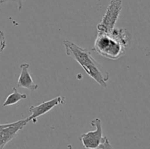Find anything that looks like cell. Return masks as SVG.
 Masks as SVG:
<instances>
[{"mask_svg":"<svg viewBox=\"0 0 150 149\" xmlns=\"http://www.w3.org/2000/svg\"><path fill=\"white\" fill-rule=\"evenodd\" d=\"M63 45L65 48L66 54L76 60L89 77L102 87H107L109 73L93 58L89 50L81 48L70 40H64Z\"/></svg>","mask_w":150,"mask_h":149,"instance_id":"cell-1","label":"cell"},{"mask_svg":"<svg viewBox=\"0 0 150 149\" xmlns=\"http://www.w3.org/2000/svg\"><path fill=\"white\" fill-rule=\"evenodd\" d=\"M92 51L111 60H117L125 55L126 48L108 34H98Z\"/></svg>","mask_w":150,"mask_h":149,"instance_id":"cell-2","label":"cell"},{"mask_svg":"<svg viewBox=\"0 0 150 149\" xmlns=\"http://www.w3.org/2000/svg\"><path fill=\"white\" fill-rule=\"evenodd\" d=\"M122 9V0H111L102 20L97 25L98 34H108L118 20Z\"/></svg>","mask_w":150,"mask_h":149,"instance_id":"cell-3","label":"cell"},{"mask_svg":"<svg viewBox=\"0 0 150 149\" xmlns=\"http://www.w3.org/2000/svg\"><path fill=\"white\" fill-rule=\"evenodd\" d=\"M91 125L95 127V131L83 133L80 137V140L86 149H97L103 141L102 122L99 118L91 121Z\"/></svg>","mask_w":150,"mask_h":149,"instance_id":"cell-4","label":"cell"},{"mask_svg":"<svg viewBox=\"0 0 150 149\" xmlns=\"http://www.w3.org/2000/svg\"><path fill=\"white\" fill-rule=\"evenodd\" d=\"M64 103H65V97L64 96H59L51 100L42 102L36 106L32 105L29 109V111L31 112V115L27 118L28 121L29 122L32 121L34 124H36L38 117L47 113L48 111L52 110L57 105H64Z\"/></svg>","mask_w":150,"mask_h":149,"instance_id":"cell-5","label":"cell"},{"mask_svg":"<svg viewBox=\"0 0 150 149\" xmlns=\"http://www.w3.org/2000/svg\"><path fill=\"white\" fill-rule=\"evenodd\" d=\"M29 123L27 118L19 120L16 122L7 124V126L0 129V149L4 148V146L11 141L16 136L17 133L21 130Z\"/></svg>","mask_w":150,"mask_h":149,"instance_id":"cell-6","label":"cell"},{"mask_svg":"<svg viewBox=\"0 0 150 149\" xmlns=\"http://www.w3.org/2000/svg\"><path fill=\"white\" fill-rule=\"evenodd\" d=\"M21 70V74L18 79L17 86L19 88H23L30 90L31 91H35L38 89L39 86L34 82L32 76L29 72V64L27 63H23L20 65Z\"/></svg>","mask_w":150,"mask_h":149,"instance_id":"cell-7","label":"cell"},{"mask_svg":"<svg viewBox=\"0 0 150 149\" xmlns=\"http://www.w3.org/2000/svg\"><path fill=\"white\" fill-rule=\"evenodd\" d=\"M108 34L115 39L117 42H120L125 48H127L130 45V42H131V34L123 28L114 27L108 33Z\"/></svg>","mask_w":150,"mask_h":149,"instance_id":"cell-8","label":"cell"},{"mask_svg":"<svg viewBox=\"0 0 150 149\" xmlns=\"http://www.w3.org/2000/svg\"><path fill=\"white\" fill-rule=\"evenodd\" d=\"M27 98V95L26 93H19L16 87L13 88V92L7 96L5 101L3 103V106L7 107L10 105H13L18 103L19 101L22 99H26Z\"/></svg>","mask_w":150,"mask_h":149,"instance_id":"cell-9","label":"cell"},{"mask_svg":"<svg viewBox=\"0 0 150 149\" xmlns=\"http://www.w3.org/2000/svg\"><path fill=\"white\" fill-rule=\"evenodd\" d=\"M98 148H100V149H114L113 148L112 145H111V143H110L108 138L107 137H105V136L104 137L103 141L102 143L100 145V146Z\"/></svg>","mask_w":150,"mask_h":149,"instance_id":"cell-10","label":"cell"},{"mask_svg":"<svg viewBox=\"0 0 150 149\" xmlns=\"http://www.w3.org/2000/svg\"><path fill=\"white\" fill-rule=\"evenodd\" d=\"M6 39L4 33L1 30H0V53L5 49L6 48Z\"/></svg>","mask_w":150,"mask_h":149,"instance_id":"cell-11","label":"cell"},{"mask_svg":"<svg viewBox=\"0 0 150 149\" xmlns=\"http://www.w3.org/2000/svg\"><path fill=\"white\" fill-rule=\"evenodd\" d=\"M8 1L16 3V4H17L18 10H21L22 8H23V2H22V0H0V4L8 2Z\"/></svg>","mask_w":150,"mask_h":149,"instance_id":"cell-12","label":"cell"},{"mask_svg":"<svg viewBox=\"0 0 150 149\" xmlns=\"http://www.w3.org/2000/svg\"><path fill=\"white\" fill-rule=\"evenodd\" d=\"M7 124H0V129L2 128V127H5V126H7Z\"/></svg>","mask_w":150,"mask_h":149,"instance_id":"cell-13","label":"cell"}]
</instances>
